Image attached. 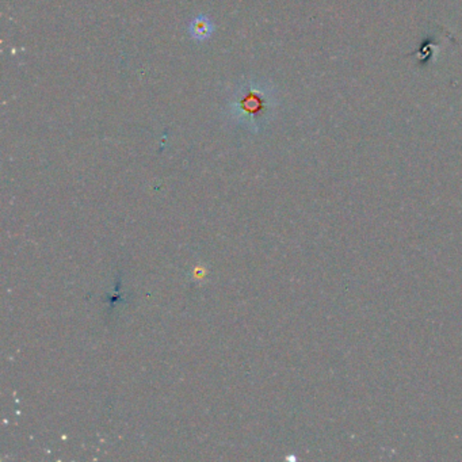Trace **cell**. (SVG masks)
Returning <instances> with one entry per match:
<instances>
[{
    "label": "cell",
    "mask_w": 462,
    "mask_h": 462,
    "mask_svg": "<svg viewBox=\"0 0 462 462\" xmlns=\"http://www.w3.org/2000/svg\"><path fill=\"white\" fill-rule=\"evenodd\" d=\"M190 33L194 40L202 41L211 37V34L213 33V25L205 15H199L191 22Z\"/></svg>",
    "instance_id": "obj_2"
},
{
    "label": "cell",
    "mask_w": 462,
    "mask_h": 462,
    "mask_svg": "<svg viewBox=\"0 0 462 462\" xmlns=\"http://www.w3.org/2000/svg\"><path fill=\"white\" fill-rule=\"evenodd\" d=\"M277 95L269 84L252 81L242 84L228 102V115L239 126L261 131L272 121Z\"/></svg>",
    "instance_id": "obj_1"
}]
</instances>
